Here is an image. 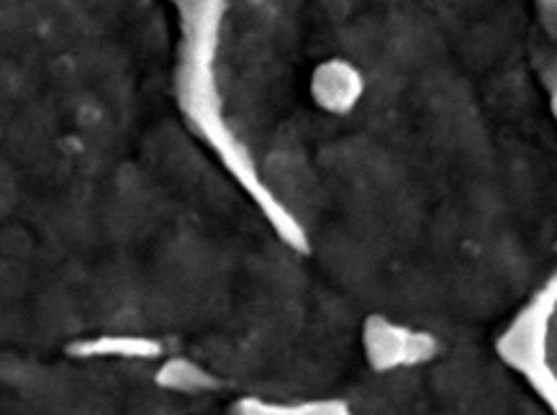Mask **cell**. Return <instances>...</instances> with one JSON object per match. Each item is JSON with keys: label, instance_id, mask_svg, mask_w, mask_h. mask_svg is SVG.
Returning a JSON list of instances; mask_svg holds the SVG:
<instances>
[{"label": "cell", "instance_id": "6da1fadb", "mask_svg": "<svg viewBox=\"0 0 557 415\" xmlns=\"http://www.w3.org/2000/svg\"><path fill=\"white\" fill-rule=\"evenodd\" d=\"M75 356H119V360H154L162 354V347L154 339H145V336H98V339L77 341L73 347Z\"/></svg>", "mask_w": 557, "mask_h": 415}, {"label": "cell", "instance_id": "7a4b0ae2", "mask_svg": "<svg viewBox=\"0 0 557 415\" xmlns=\"http://www.w3.org/2000/svg\"><path fill=\"white\" fill-rule=\"evenodd\" d=\"M157 382L165 385V388H175V390H193V388H206V379L201 375V369L193 367L190 362H170L160 369L157 375Z\"/></svg>", "mask_w": 557, "mask_h": 415}]
</instances>
